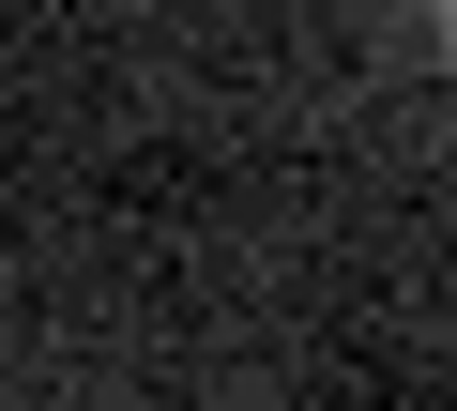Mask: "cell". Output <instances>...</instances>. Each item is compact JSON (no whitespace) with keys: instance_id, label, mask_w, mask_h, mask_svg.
I'll return each mask as SVG.
<instances>
[{"instance_id":"obj_1","label":"cell","mask_w":457,"mask_h":411,"mask_svg":"<svg viewBox=\"0 0 457 411\" xmlns=\"http://www.w3.org/2000/svg\"><path fill=\"white\" fill-rule=\"evenodd\" d=\"M442 31H457V0H442Z\"/></svg>"}]
</instances>
